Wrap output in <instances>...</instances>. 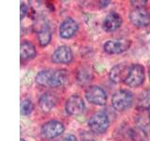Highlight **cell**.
Here are the masks:
<instances>
[{
  "label": "cell",
  "mask_w": 150,
  "mask_h": 141,
  "mask_svg": "<svg viewBox=\"0 0 150 141\" xmlns=\"http://www.w3.org/2000/svg\"><path fill=\"white\" fill-rule=\"evenodd\" d=\"M67 81L68 74L64 70H44L36 76V82L46 88H57Z\"/></svg>",
  "instance_id": "1"
},
{
  "label": "cell",
  "mask_w": 150,
  "mask_h": 141,
  "mask_svg": "<svg viewBox=\"0 0 150 141\" xmlns=\"http://www.w3.org/2000/svg\"><path fill=\"white\" fill-rule=\"evenodd\" d=\"M110 121L107 114L103 111H98L90 117L88 120V126L93 133L101 135L108 130Z\"/></svg>",
  "instance_id": "2"
},
{
  "label": "cell",
  "mask_w": 150,
  "mask_h": 141,
  "mask_svg": "<svg viewBox=\"0 0 150 141\" xmlns=\"http://www.w3.org/2000/svg\"><path fill=\"white\" fill-rule=\"evenodd\" d=\"M131 103H132V94L125 89L116 91L112 98V105L117 111L127 110L130 107Z\"/></svg>",
  "instance_id": "3"
},
{
  "label": "cell",
  "mask_w": 150,
  "mask_h": 141,
  "mask_svg": "<svg viewBox=\"0 0 150 141\" xmlns=\"http://www.w3.org/2000/svg\"><path fill=\"white\" fill-rule=\"evenodd\" d=\"M144 81V69L140 64H132L125 83L130 88H137Z\"/></svg>",
  "instance_id": "4"
},
{
  "label": "cell",
  "mask_w": 150,
  "mask_h": 141,
  "mask_svg": "<svg viewBox=\"0 0 150 141\" xmlns=\"http://www.w3.org/2000/svg\"><path fill=\"white\" fill-rule=\"evenodd\" d=\"M130 44L131 41L129 40L121 38V39L107 41L103 45V49L108 54H120L128 51L130 47Z\"/></svg>",
  "instance_id": "5"
},
{
  "label": "cell",
  "mask_w": 150,
  "mask_h": 141,
  "mask_svg": "<svg viewBox=\"0 0 150 141\" xmlns=\"http://www.w3.org/2000/svg\"><path fill=\"white\" fill-rule=\"evenodd\" d=\"M65 130L64 125L57 120H50L42 125L40 135L44 139H53L60 135Z\"/></svg>",
  "instance_id": "6"
},
{
  "label": "cell",
  "mask_w": 150,
  "mask_h": 141,
  "mask_svg": "<svg viewBox=\"0 0 150 141\" xmlns=\"http://www.w3.org/2000/svg\"><path fill=\"white\" fill-rule=\"evenodd\" d=\"M86 98L89 103L96 105H105L107 102L106 92L100 87L90 86L86 89Z\"/></svg>",
  "instance_id": "7"
},
{
  "label": "cell",
  "mask_w": 150,
  "mask_h": 141,
  "mask_svg": "<svg viewBox=\"0 0 150 141\" xmlns=\"http://www.w3.org/2000/svg\"><path fill=\"white\" fill-rule=\"evenodd\" d=\"M130 22L137 27H144L150 24V13L144 8L134 9L129 13Z\"/></svg>",
  "instance_id": "8"
},
{
  "label": "cell",
  "mask_w": 150,
  "mask_h": 141,
  "mask_svg": "<svg viewBox=\"0 0 150 141\" xmlns=\"http://www.w3.org/2000/svg\"><path fill=\"white\" fill-rule=\"evenodd\" d=\"M84 110V102L81 96L74 94L70 96L66 102V111L69 115L78 116L81 115Z\"/></svg>",
  "instance_id": "9"
},
{
  "label": "cell",
  "mask_w": 150,
  "mask_h": 141,
  "mask_svg": "<svg viewBox=\"0 0 150 141\" xmlns=\"http://www.w3.org/2000/svg\"><path fill=\"white\" fill-rule=\"evenodd\" d=\"M130 66L125 63H120L117 64L112 68L110 72V79L111 81L115 83H122L125 82L127 77H128L129 73Z\"/></svg>",
  "instance_id": "10"
},
{
  "label": "cell",
  "mask_w": 150,
  "mask_h": 141,
  "mask_svg": "<svg viewBox=\"0 0 150 141\" xmlns=\"http://www.w3.org/2000/svg\"><path fill=\"white\" fill-rule=\"evenodd\" d=\"M78 24L72 18H67L62 22L59 27L60 37L63 39H69L73 37L78 30Z\"/></svg>",
  "instance_id": "11"
},
{
  "label": "cell",
  "mask_w": 150,
  "mask_h": 141,
  "mask_svg": "<svg viewBox=\"0 0 150 141\" xmlns=\"http://www.w3.org/2000/svg\"><path fill=\"white\" fill-rule=\"evenodd\" d=\"M73 55L69 46L62 45L56 49L53 56L52 59L54 63H60V64H69L72 60Z\"/></svg>",
  "instance_id": "12"
},
{
  "label": "cell",
  "mask_w": 150,
  "mask_h": 141,
  "mask_svg": "<svg viewBox=\"0 0 150 141\" xmlns=\"http://www.w3.org/2000/svg\"><path fill=\"white\" fill-rule=\"evenodd\" d=\"M122 25V17L116 12H110L105 17L102 23L103 29L107 32H112L121 26Z\"/></svg>",
  "instance_id": "13"
},
{
  "label": "cell",
  "mask_w": 150,
  "mask_h": 141,
  "mask_svg": "<svg viewBox=\"0 0 150 141\" xmlns=\"http://www.w3.org/2000/svg\"><path fill=\"white\" fill-rule=\"evenodd\" d=\"M57 103V98L54 94L51 93H44L40 96L39 100V105L42 111L50 112L55 106Z\"/></svg>",
  "instance_id": "14"
},
{
  "label": "cell",
  "mask_w": 150,
  "mask_h": 141,
  "mask_svg": "<svg viewBox=\"0 0 150 141\" xmlns=\"http://www.w3.org/2000/svg\"><path fill=\"white\" fill-rule=\"evenodd\" d=\"M21 58L22 60H30L36 56V48L30 41H25L21 43Z\"/></svg>",
  "instance_id": "15"
},
{
  "label": "cell",
  "mask_w": 150,
  "mask_h": 141,
  "mask_svg": "<svg viewBox=\"0 0 150 141\" xmlns=\"http://www.w3.org/2000/svg\"><path fill=\"white\" fill-rule=\"evenodd\" d=\"M137 107L141 111H146L150 108V88L144 89L138 97Z\"/></svg>",
  "instance_id": "16"
},
{
  "label": "cell",
  "mask_w": 150,
  "mask_h": 141,
  "mask_svg": "<svg viewBox=\"0 0 150 141\" xmlns=\"http://www.w3.org/2000/svg\"><path fill=\"white\" fill-rule=\"evenodd\" d=\"M52 39L51 31L48 26H43L38 32V40L41 46H46L50 43Z\"/></svg>",
  "instance_id": "17"
},
{
  "label": "cell",
  "mask_w": 150,
  "mask_h": 141,
  "mask_svg": "<svg viewBox=\"0 0 150 141\" xmlns=\"http://www.w3.org/2000/svg\"><path fill=\"white\" fill-rule=\"evenodd\" d=\"M137 124L141 129L144 130L147 126L150 125V113L146 111H142L137 118Z\"/></svg>",
  "instance_id": "18"
},
{
  "label": "cell",
  "mask_w": 150,
  "mask_h": 141,
  "mask_svg": "<svg viewBox=\"0 0 150 141\" xmlns=\"http://www.w3.org/2000/svg\"><path fill=\"white\" fill-rule=\"evenodd\" d=\"M130 137L133 141H146V134L144 130L137 127L130 131Z\"/></svg>",
  "instance_id": "19"
},
{
  "label": "cell",
  "mask_w": 150,
  "mask_h": 141,
  "mask_svg": "<svg viewBox=\"0 0 150 141\" xmlns=\"http://www.w3.org/2000/svg\"><path fill=\"white\" fill-rule=\"evenodd\" d=\"M34 109V105L31 100L29 99H25V100L22 101L21 103V114L23 116H27L29 115L30 113Z\"/></svg>",
  "instance_id": "20"
},
{
  "label": "cell",
  "mask_w": 150,
  "mask_h": 141,
  "mask_svg": "<svg viewBox=\"0 0 150 141\" xmlns=\"http://www.w3.org/2000/svg\"><path fill=\"white\" fill-rule=\"evenodd\" d=\"M132 5L135 7V9H140V8H144L145 6V4L147 3L146 0H135V1H131Z\"/></svg>",
  "instance_id": "21"
},
{
  "label": "cell",
  "mask_w": 150,
  "mask_h": 141,
  "mask_svg": "<svg viewBox=\"0 0 150 141\" xmlns=\"http://www.w3.org/2000/svg\"><path fill=\"white\" fill-rule=\"evenodd\" d=\"M26 13H27V8L25 6V4L22 3L21 4V19L22 20L23 19V17L26 15Z\"/></svg>",
  "instance_id": "22"
},
{
  "label": "cell",
  "mask_w": 150,
  "mask_h": 141,
  "mask_svg": "<svg viewBox=\"0 0 150 141\" xmlns=\"http://www.w3.org/2000/svg\"><path fill=\"white\" fill-rule=\"evenodd\" d=\"M62 141H77V138L75 137L73 135H66Z\"/></svg>",
  "instance_id": "23"
},
{
  "label": "cell",
  "mask_w": 150,
  "mask_h": 141,
  "mask_svg": "<svg viewBox=\"0 0 150 141\" xmlns=\"http://www.w3.org/2000/svg\"><path fill=\"white\" fill-rule=\"evenodd\" d=\"M149 81H150V68H149Z\"/></svg>",
  "instance_id": "24"
},
{
  "label": "cell",
  "mask_w": 150,
  "mask_h": 141,
  "mask_svg": "<svg viewBox=\"0 0 150 141\" xmlns=\"http://www.w3.org/2000/svg\"><path fill=\"white\" fill-rule=\"evenodd\" d=\"M86 141H95V140H92V139H89V140H86Z\"/></svg>",
  "instance_id": "25"
},
{
  "label": "cell",
  "mask_w": 150,
  "mask_h": 141,
  "mask_svg": "<svg viewBox=\"0 0 150 141\" xmlns=\"http://www.w3.org/2000/svg\"><path fill=\"white\" fill-rule=\"evenodd\" d=\"M21 141H25V139H23V138H22V139H21Z\"/></svg>",
  "instance_id": "26"
}]
</instances>
